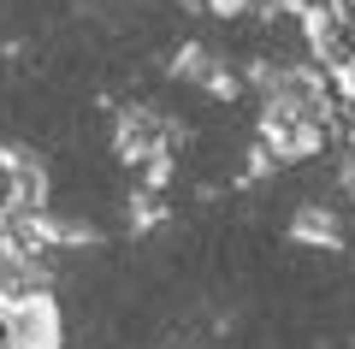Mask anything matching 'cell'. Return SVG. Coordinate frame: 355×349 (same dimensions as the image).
I'll use <instances>...</instances> for the list:
<instances>
[{"mask_svg": "<svg viewBox=\"0 0 355 349\" xmlns=\"http://www.w3.org/2000/svg\"><path fill=\"white\" fill-rule=\"evenodd\" d=\"M0 337H6V349H60L65 343L60 302H53L48 290H42V296L6 302V314H0Z\"/></svg>", "mask_w": 355, "mask_h": 349, "instance_id": "1", "label": "cell"}, {"mask_svg": "<svg viewBox=\"0 0 355 349\" xmlns=\"http://www.w3.org/2000/svg\"><path fill=\"white\" fill-rule=\"evenodd\" d=\"M113 142H119V160H130L142 172L148 160H160V154L172 148V125H166L154 107H125L113 119Z\"/></svg>", "mask_w": 355, "mask_h": 349, "instance_id": "2", "label": "cell"}, {"mask_svg": "<svg viewBox=\"0 0 355 349\" xmlns=\"http://www.w3.org/2000/svg\"><path fill=\"white\" fill-rule=\"evenodd\" d=\"M291 237L296 243H326V249H338V219H331L320 201H308V207L291 219Z\"/></svg>", "mask_w": 355, "mask_h": 349, "instance_id": "3", "label": "cell"}, {"mask_svg": "<svg viewBox=\"0 0 355 349\" xmlns=\"http://www.w3.org/2000/svg\"><path fill=\"white\" fill-rule=\"evenodd\" d=\"M0 349H6V343H0Z\"/></svg>", "mask_w": 355, "mask_h": 349, "instance_id": "4", "label": "cell"}]
</instances>
